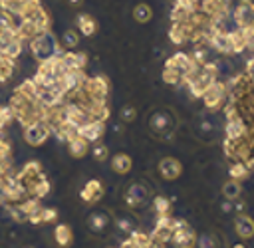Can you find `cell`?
Wrapping results in <instances>:
<instances>
[{
	"label": "cell",
	"instance_id": "obj_2",
	"mask_svg": "<svg viewBox=\"0 0 254 248\" xmlns=\"http://www.w3.org/2000/svg\"><path fill=\"white\" fill-rule=\"evenodd\" d=\"M198 10L206 14L212 22L220 24L230 10V0H198Z\"/></svg>",
	"mask_w": 254,
	"mask_h": 248
},
{
	"label": "cell",
	"instance_id": "obj_14",
	"mask_svg": "<svg viewBox=\"0 0 254 248\" xmlns=\"http://www.w3.org/2000/svg\"><path fill=\"white\" fill-rule=\"evenodd\" d=\"M169 40H171L175 46L187 44V42H189V32H187V28H185L183 24L173 22V26H171V30H169Z\"/></svg>",
	"mask_w": 254,
	"mask_h": 248
},
{
	"label": "cell",
	"instance_id": "obj_35",
	"mask_svg": "<svg viewBox=\"0 0 254 248\" xmlns=\"http://www.w3.org/2000/svg\"><path fill=\"white\" fill-rule=\"evenodd\" d=\"M4 60H6V58H4V56H2V54H0V65H2V63H4Z\"/></svg>",
	"mask_w": 254,
	"mask_h": 248
},
{
	"label": "cell",
	"instance_id": "obj_24",
	"mask_svg": "<svg viewBox=\"0 0 254 248\" xmlns=\"http://www.w3.org/2000/svg\"><path fill=\"white\" fill-rule=\"evenodd\" d=\"M163 81L169 83V85H179V83H183L185 79H183V75H181L179 71H175V69H171V67H165V69H163Z\"/></svg>",
	"mask_w": 254,
	"mask_h": 248
},
{
	"label": "cell",
	"instance_id": "obj_10",
	"mask_svg": "<svg viewBox=\"0 0 254 248\" xmlns=\"http://www.w3.org/2000/svg\"><path fill=\"white\" fill-rule=\"evenodd\" d=\"M234 230L240 238H252L254 236V220L246 214H240L234 220Z\"/></svg>",
	"mask_w": 254,
	"mask_h": 248
},
{
	"label": "cell",
	"instance_id": "obj_27",
	"mask_svg": "<svg viewBox=\"0 0 254 248\" xmlns=\"http://www.w3.org/2000/svg\"><path fill=\"white\" fill-rule=\"evenodd\" d=\"M91 153H93V157H95L97 161H105L107 155H109V149H107V145H103V143H95V147L91 149Z\"/></svg>",
	"mask_w": 254,
	"mask_h": 248
},
{
	"label": "cell",
	"instance_id": "obj_34",
	"mask_svg": "<svg viewBox=\"0 0 254 248\" xmlns=\"http://www.w3.org/2000/svg\"><path fill=\"white\" fill-rule=\"evenodd\" d=\"M69 4L71 6H77V4H81V0H69Z\"/></svg>",
	"mask_w": 254,
	"mask_h": 248
},
{
	"label": "cell",
	"instance_id": "obj_1",
	"mask_svg": "<svg viewBox=\"0 0 254 248\" xmlns=\"http://www.w3.org/2000/svg\"><path fill=\"white\" fill-rule=\"evenodd\" d=\"M32 54L38 58V60H48V58H54L58 54V44H56V38L50 34V32H40L34 40H32Z\"/></svg>",
	"mask_w": 254,
	"mask_h": 248
},
{
	"label": "cell",
	"instance_id": "obj_8",
	"mask_svg": "<svg viewBox=\"0 0 254 248\" xmlns=\"http://www.w3.org/2000/svg\"><path fill=\"white\" fill-rule=\"evenodd\" d=\"M159 173H161L163 179H167V181H175V179L181 177V173H183V165H181L175 157H165V159L159 163Z\"/></svg>",
	"mask_w": 254,
	"mask_h": 248
},
{
	"label": "cell",
	"instance_id": "obj_18",
	"mask_svg": "<svg viewBox=\"0 0 254 248\" xmlns=\"http://www.w3.org/2000/svg\"><path fill=\"white\" fill-rule=\"evenodd\" d=\"M69 143V153L73 155V157H83L85 153H87V141L81 137V135H77L75 139H71V141H67Z\"/></svg>",
	"mask_w": 254,
	"mask_h": 248
},
{
	"label": "cell",
	"instance_id": "obj_28",
	"mask_svg": "<svg viewBox=\"0 0 254 248\" xmlns=\"http://www.w3.org/2000/svg\"><path fill=\"white\" fill-rule=\"evenodd\" d=\"M0 30H14L16 32V24L8 12H0Z\"/></svg>",
	"mask_w": 254,
	"mask_h": 248
},
{
	"label": "cell",
	"instance_id": "obj_30",
	"mask_svg": "<svg viewBox=\"0 0 254 248\" xmlns=\"http://www.w3.org/2000/svg\"><path fill=\"white\" fill-rule=\"evenodd\" d=\"M28 216L30 214H34L38 208H40V204H38V198H30V200H26V202H22V206H20Z\"/></svg>",
	"mask_w": 254,
	"mask_h": 248
},
{
	"label": "cell",
	"instance_id": "obj_29",
	"mask_svg": "<svg viewBox=\"0 0 254 248\" xmlns=\"http://www.w3.org/2000/svg\"><path fill=\"white\" fill-rule=\"evenodd\" d=\"M105 222H107V220H105L103 214H91V216H89V226H91L93 230H101V228L105 226Z\"/></svg>",
	"mask_w": 254,
	"mask_h": 248
},
{
	"label": "cell",
	"instance_id": "obj_12",
	"mask_svg": "<svg viewBox=\"0 0 254 248\" xmlns=\"http://www.w3.org/2000/svg\"><path fill=\"white\" fill-rule=\"evenodd\" d=\"M101 194H103V186H101L99 181H89V183L83 186V190H81V198H83L85 202H95Z\"/></svg>",
	"mask_w": 254,
	"mask_h": 248
},
{
	"label": "cell",
	"instance_id": "obj_4",
	"mask_svg": "<svg viewBox=\"0 0 254 248\" xmlns=\"http://www.w3.org/2000/svg\"><path fill=\"white\" fill-rule=\"evenodd\" d=\"M171 240L177 248H192L194 244V232L189 228L187 222H177L171 234Z\"/></svg>",
	"mask_w": 254,
	"mask_h": 248
},
{
	"label": "cell",
	"instance_id": "obj_32",
	"mask_svg": "<svg viewBox=\"0 0 254 248\" xmlns=\"http://www.w3.org/2000/svg\"><path fill=\"white\" fill-rule=\"evenodd\" d=\"M121 117H123V121H133L135 119V109L133 107H125L121 111Z\"/></svg>",
	"mask_w": 254,
	"mask_h": 248
},
{
	"label": "cell",
	"instance_id": "obj_37",
	"mask_svg": "<svg viewBox=\"0 0 254 248\" xmlns=\"http://www.w3.org/2000/svg\"><path fill=\"white\" fill-rule=\"evenodd\" d=\"M240 2H252V0H240Z\"/></svg>",
	"mask_w": 254,
	"mask_h": 248
},
{
	"label": "cell",
	"instance_id": "obj_33",
	"mask_svg": "<svg viewBox=\"0 0 254 248\" xmlns=\"http://www.w3.org/2000/svg\"><path fill=\"white\" fill-rule=\"evenodd\" d=\"M181 6H198V0H175Z\"/></svg>",
	"mask_w": 254,
	"mask_h": 248
},
{
	"label": "cell",
	"instance_id": "obj_20",
	"mask_svg": "<svg viewBox=\"0 0 254 248\" xmlns=\"http://www.w3.org/2000/svg\"><path fill=\"white\" fill-rule=\"evenodd\" d=\"M77 26H79V30H81L83 36H91V34L97 30L95 20H93L91 16H87V14H81V16L77 18Z\"/></svg>",
	"mask_w": 254,
	"mask_h": 248
},
{
	"label": "cell",
	"instance_id": "obj_13",
	"mask_svg": "<svg viewBox=\"0 0 254 248\" xmlns=\"http://www.w3.org/2000/svg\"><path fill=\"white\" fill-rule=\"evenodd\" d=\"M151 127H153V131H157L159 135H165V131L173 127V121H171L169 113L161 111V113H155V115H153V119H151Z\"/></svg>",
	"mask_w": 254,
	"mask_h": 248
},
{
	"label": "cell",
	"instance_id": "obj_3",
	"mask_svg": "<svg viewBox=\"0 0 254 248\" xmlns=\"http://www.w3.org/2000/svg\"><path fill=\"white\" fill-rule=\"evenodd\" d=\"M200 97H202L204 105H206L210 111H218V109L224 105V101H226V87H224L220 81H212Z\"/></svg>",
	"mask_w": 254,
	"mask_h": 248
},
{
	"label": "cell",
	"instance_id": "obj_19",
	"mask_svg": "<svg viewBox=\"0 0 254 248\" xmlns=\"http://www.w3.org/2000/svg\"><path fill=\"white\" fill-rule=\"evenodd\" d=\"M133 18L137 20V22H141V24H145V22H149L151 18H153V10H151V6L149 4H137L135 8H133Z\"/></svg>",
	"mask_w": 254,
	"mask_h": 248
},
{
	"label": "cell",
	"instance_id": "obj_9",
	"mask_svg": "<svg viewBox=\"0 0 254 248\" xmlns=\"http://www.w3.org/2000/svg\"><path fill=\"white\" fill-rule=\"evenodd\" d=\"M103 131H105V127H103V123L101 121H87L85 125H81L79 127V135L85 139V141H97L101 135H103Z\"/></svg>",
	"mask_w": 254,
	"mask_h": 248
},
{
	"label": "cell",
	"instance_id": "obj_31",
	"mask_svg": "<svg viewBox=\"0 0 254 248\" xmlns=\"http://www.w3.org/2000/svg\"><path fill=\"white\" fill-rule=\"evenodd\" d=\"M198 244H200V248H216V238H212V236L206 234V236L200 238Z\"/></svg>",
	"mask_w": 254,
	"mask_h": 248
},
{
	"label": "cell",
	"instance_id": "obj_17",
	"mask_svg": "<svg viewBox=\"0 0 254 248\" xmlns=\"http://www.w3.org/2000/svg\"><path fill=\"white\" fill-rule=\"evenodd\" d=\"M228 173H230V179H234V181H244V179H248V175H250V171H248V167H246L244 161H234V163L230 165Z\"/></svg>",
	"mask_w": 254,
	"mask_h": 248
},
{
	"label": "cell",
	"instance_id": "obj_15",
	"mask_svg": "<svg viewBox=\"0 0 254 248\" xmlns=\"http://www.w3.org/2000/svg\"><path fill=\"white\" fill-rule=\"evenodd\" d=\"M111 169H113L115 173H119V175L129 173V169H131V159H129V155H125V153L115 155L113 161H111Z\"/></svg>",
	"mask_w": 254,
	"mask_h": 248
},
{
	"label": "cell",
	"instance_id": "obj_6",
	"mask_svg": "<svg viewBox=\"0 0 254 248\" xmlns=\"http://www.w3.org/2000/svg\"><path fill=\"white\" fill-rule=\"evenodd\" d=\"M48 135H50V127L44 121H36L32 125H26V131H24V137L30 145H42Z\"/></svg>",
	"mask_w": 254,
	"mask_h": 248
},
{
	"label": "cell",
	"instance_id": "obj_25",
	"mask_svg": "<svg viewBox=\"0 0 254 248\" xmlns=\"http://www.w3.org/2000/svg\"><path fill=\"white\" fill-rule=\"evenodd\" d=\"M79 42V34L75 30H65L62 36V46L64 48H75Z\"/></svg>",
	"mask_w": 254,
	"mask_h": 248
},
{
	"label": "cell",
	"instance_id": "obj_26",
	"mask_svg": "<svg viewBox=\"0 0 254 248\" xmlns=\"http://www.w3.org/2000/svg\"><path fill=\"white\" fill-rule=\"evenodd\" d=\"M153 204H155V210L163 216V214H169V210H171V202H169V198H165V196H157L155 200H153Z\"/></svg>",
	"mask_w": 254,
	"mask_h": 248
},
{
	"label": "cell",
	"instance_id": "obj_23",
	"mask_svg": "<svg viewBox=\"0 0 254 248\" xmlns=\"http://www.w3.org/2000/svg\"><path fill=\"white\" fill-rule=\"evenodd\" d=\"M56 240H58L60 246H69L71 244V230H69V226L60 224L56 228Z\"/></svg>",
	"mask_w": 254,
	"mask_h": 248
},
{
	"label": "cell",
	"instance_id": "obj_36",
	"mask_svg": "<svg viewBox=\"0 0 254 248\" xmlns=\"http://www.w3.org/2000/svg\"><path fill=\"white\" fill-rule=\"evenodd\" d=\"M232 248H244V246H242V244H234Z\"/></svg>",
	"mask_w": 254,
	"mask_h": 248
},
{
	"label": "cell",
	"instance_id": "obj_21",
	"mask_svg": "<svg viewBox=\"0 0 254 248\" xmlns=\"http://www.w3.org/2000/svg\"><path fill=\"white\" fill-rule=\"evenodd\" d=\"M18 93L24 95V97H28V99H36L38 97V83L34 79H26V81L20 83Z\"/></svg>",
	"mask_w": 254,
	"mask_h": 248
},
{
	"label": "cell",
	"instance_id": "obj_7",
	"mask_svg": "<svg viewBox=\"0 0 254 248\" xmlns=\"http://www.w3.org/2000/svg\"><path fill=\"white\" fill-rule=\"evenodd\" d=\"M149 196H151V190H149L145 185L135 183V185H131V188H127L125 200H127V204H129V206L139 208L141 204H145V202L149 200Z\"/></svg>",
	"mask_w": 254,
	"mask_h": 248
},
{
	"label": "cell",
	"instance_id": "obj_11",
	"mask_svg": "<svg viewBox=\"0 0 254 248\" xmlns=\"http://www.w3.org/2000/svg\"><path fill=\"white\" fill-rule=\"evenodd\" d=\"M38 34H40V28H38L32 20H24V18H22L20 26L16 28V36H18L20 40H30V42H32Z\"/></svg>",
	"mask_w": 254,
	"mask_h": 248
},
{
	"label": "cell",
	"instance_id": "obj_5",
	"mask_svg": "<svg viewBox=\"0 0 254 248\" xmlns=\"http://www.w3.org/2000/svg\"><path fill=\"white\" fill-rule=\"evenodd\" d=\"M232 16H234V22H236V26H238L240 30L252 28V26H254V4H252V2H240V4L234 8Z\"/></svg>",
	"mask_w": 254,
	"mask_h": 248
},
{
	"label": "cell",
	"instance_id": "obj_16",
	"mask_svg": "<svg viewBox=\"0 0 254 248\" xmlns=\"http://www.w3.org/2000/svg\"><path fill=\"white\" fill-rule=\"evenodd\" d=\"M240 192H242L240 181L230 179V181H226V183L222 185V194H224V198H228V200H236V198L240 196Z\"/></svg>",
	"mask_w": 254,
	"mask_h": 248
},
{
	"label": "cell",
	"instance_id": "obj_22",
	"mask_svg": "<svg viewBox=\"0 0 254 248\" xmlns=\"http://www.w3.org/2000/svg\"><path fill=\"white\" fill-rule=\"evenodd\" d=\"M26 2H28V0H0V6H2V10L8 12V14H22Z\"/></svg>",
	"mask_w": 254,
	"mask_h": 248
}]
</instances>
